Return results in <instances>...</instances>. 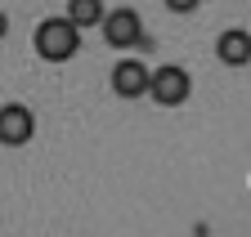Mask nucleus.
I'll use <instances>...</instances> for the list:
<instances>
[{"mask_svg":"<svg viewBox=\"0 0 251 237\" xmlns=\"http://www.w3.org/2000/svg\"><path fill=\"white\" fill-rule=\"evenodd\" d=\"M63 14H68L81 32H85V27H99L108 9H103V0H68V9H63Z\"/></svg>","mask_w":251,"mask_h":237,"instance_id":"obj_7","label":"nucleus"},{"mask_svg":"<svg viewBox=\"0 0 251 237\" xmlns=\"http://www.w3.org/2000/svg\"><path fill=\"white\" fill-rule=\"evenodd\" d=\"M148 76H152V67L144 63V58H117L112 63V94L117 99H148Z\"/></svg>","mask_w":251,"mask_h":237,"instance_id":"obj_4","label":"nucleus"},{"mask_svg":"<svg viewBox=\"0 0 251 237\" xmlns=\"http://www.w3.org/2000/svg\"><path fill=\"white\" fill-rule=\"evenodd\" d=\"M162 5L171 9V14H193V9H202L206 0H162Z\"/></svg>","mask_w":251,"mask_h":237,"instance_id":"obj_8","label":"nucleus"},{"mask_svg":"<svg viewBox=\"0 0 251 237\" xmlns=\"http://www.w3.org/2000/svg\"><path fill=\"white\" fill-rule=\"evenodd\" d=\"M215 58L225 67H247L251 63V32L247 27H225L215 36Z\"/></svg>","mask_w":251,"mask_h":237,"instance_id":"obj_6","label":"nucleus"},{"mask_svg":"<svg viewBox=\"0 0 251 237\" xmlns=\"http://www.w3.org/2000/svg\"><path fill=\"white\" fill-rule=\"evenodd\" d=\"M188 94H193V76H188V67H179V63L152 67V76H148V99L157 108H184Z\"/></svg>","mask_w":251,"mask_h":237,"instance_id":"obj_2","label":"nucleus"},{"mask_svg":"<svg viewBox=\"0 0 251 237\" xmlns=\"http://www.w3.org/2000/svg\"><path fill=\"white\" fill-rule=\"evenodd\" d=\"M5 36H9V14L0 9V41H5Z\"/></svg>","mask_w":251,"mask_h":237,"instance_id":"obj_9","label":"nucleus"},{"mask_svg":"<svg viewBox=\"0 0 251 237\" xmlns=\"http://www.w3.org/2000/svg\"><path fill=\"white\" fill-rule=\"evenodd\" d=\"M36 139V112L27 103H5L0 108V143L5 148H27Z\"/></svg>","mask_w":251,"mask_h":237,"instance_id":"obj_5","label":"nucleus"},{"mask_svg":"<svg viewBox=\"0 0 251 237\" xmlns=\"http://www.w3.org/2000/svg\"><path fill=\"white\" fill-rule=\"evenodd\" d=\"M99 32H103V41H108L112 49H121V54H130V49L148 45V36H144V18H139V9H130V5L108 9L103 22H99Z\"/></svg>","mask_w":251,"mask_h":237,"instance_id":"obj_3","label":"nucleus"},{"mask_svg":"<svg viewBox=\"0 0 251 237\" xmlns=\"http://www.w3.org/2000/svg\"><path fill=\"white\" fill-rule=\"evenodd\" d=\"M31 49H36V58H45V63H72L76 49H81V27L68 14H50V18L36 22V32H31Z\"/></svg>","mask_w":251,"mask_h":237,"instance_id":"obj_1","label":"nucleus"}]
</instances>
